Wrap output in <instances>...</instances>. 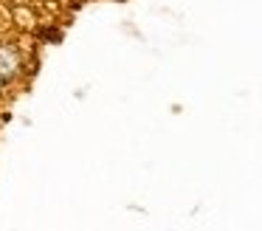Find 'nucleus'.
I'll return each instance as SVG.
<instances>
[{
    "instance_id": "1",
    "label": "nucleus",
    "mask_w": 262,
    "mask_h": 231,
    "mask_svg": "<svg viewBox=\"0 0 262 231\" xmlns=\"http://www.w3.org/2000/svg\"><path fill=\"white\" fill-rule=\"evenodd\" d=\"M31 51L20 45L17 37H0V82L9 90L26 85V62Z\"/></svg>"
},
{
    "instance_id": "2",
    "label": "nucleus",
    "mask_w": 262,
    "mask_h": 231,
    "mask_svg": "<svg viewBox=\"0 0 262 231\" xmlns=\"http://www.w3.org/2000/svg\"><path fill=\"white\" fill-rule=\"evenodd\" d=\"M37 43L40 45H59L65 39V28L59 26V23H40L34 31Z\"/></svg>"
},
{
    "instance_id": "3",
    "label": "nucleus",
    "mask_w": 262,
    "mask_h": 231,
    "mask_svg": "<svg viewBox=\"0 0 262 231\" xmlns=\"http://www.w3.org/2000/svg\"><path fill=\"white\" fill-rule=\"evenodd\" d=\"M6 96H9V88H6V85H3V82H0V101L6 99Z\"/></svg>"
},
{
    "instance_id": "4",
    "label": "nucleus",
    "mask_w": 262,
    "mask_h": 231,
    "mask_svg": "<svg viewBox=\"0 0 262 231\" xmlns=\"http://www.w3.org/2000/svg\"><path fill=\"white\" fill-rule=\"evenodd\" d=\"M113 3H127V0H113Z\"/></svg>"
}]
</instances>
